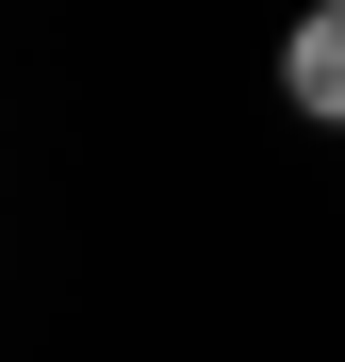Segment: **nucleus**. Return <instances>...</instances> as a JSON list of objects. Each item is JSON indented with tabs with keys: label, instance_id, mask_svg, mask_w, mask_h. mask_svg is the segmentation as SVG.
<instances>
[{
	"label": "nucleus",
	"instance_id": "1",
	"mask_svg": "<svg viewBox=\"0 0 345 362\" xmlns=\"http://www.w3.org/2000/svg\"><path fill=\"white\" fill-rule=\"evenodd\" d=\"M279 99H296V132H345V0H313L279 33Z\"/></svg>",
	"mask_w": 345,
	"mask_h": 362
}]
</instances>
